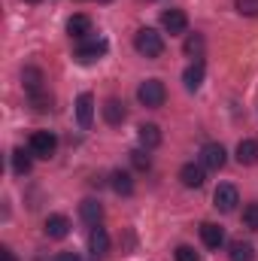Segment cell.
I'll return each instance as SVG.
<instances>
[{
	"mask_svg": "<svg viewBox=\"0 0 258 261\" xmlns=\"http://www.w3.org/2000/svg\"><path fill=\"white\" fill-rule=\"evenodd\" d=\"M234 6H237L240 15H249V18L258 15V0H234Z\"/></svg>",
	"mask_w": 258,
	"mask_h": 261,
	"instance_id": "27",
	"label": "cell"
},
{
	"mask_svg": "<svg viewBox=\"0 0 258 261\" xmlns=\"http://www.w3.org/2000/svg\"><path fill=\"white\" fill-rule=\"evenodd\" d=\"M28 97H31V107H34V110H40V113L52 110V97H49V91H37V94H28Z\"/></svg>",
	"mask_w": 258,
	"mask_h": 261,
	"instance_id": "24",
	"label": "cell"
},
{
	"mask_svg": "<svg viewBox=\"0 0 258 261\" xmlns=\"http://www.w3.org/2000/svg\"><path fill=\"white\" fill-rule=\"evenodd\" d=\"M200 240L207 249H219L225 243V228H219L216 222H203L200 225Z\"/></svg>",
	"mask_w": 258,
	"mask_h": 261,
	"instance_id": "11",
	"label": "cell"
},
{
	"mask_svg": "<svg viewBox=\"0 0 258 261\" xmlns=\"http://www.w3.org/2000/svg\"><path fill=\"white\" fill-rule=\"evenodd\" d=\"M55 149H58V140H55L52 130H34V134H31V155H37V158H52Z\"/></svg>",
	"mask_w": 258,
	"mask_h": 261,
	"instance_id": "4",
	"label": "cell"
},
{
	"mask_svg": "<svg viewBox=\"0 0 258 261\" xmlns=\"http://www.w3.org/2000/svg\"><path fill=\"white\" fill-rule=\"evenodd\" d=\"M55 261H82V258H79L76 252H58V255H55Z\"/></svg>",
	"mask_w": 258,
	"mask_h": 261,
	"instance_id": "29",
	"label": "cell"
},
{
	"mask_svg": "<svg viewBox=\"0 0 258 261\" xmlns=\"http://www.w3.org/2000/svg\"><path fill=\"white\" fill-rule=\"evenodd\" d=\"M237 161H240L243 167L258 164V140H240V143H237Z\"/></svg>",
	"mask_w": 258,
	"mask_h": 261,
	"instance_id": "18",
	"label": "cell"
},
{
	"mask_svg": "<svg viewBox=\"0 0 258 261\" xmlns=\"http://www.w3.org/2000/svg\"><path fill=\"white\" fill-rule=\"evenodd\" d=\"M237 203H240V195H237V189H234V186L222 182V186L216 189V195H213V206H216L219 213H234V210H237Z\"/></svg>",
	"mask_w": 258,
	"mask_h": 261,
	"instance_id": "5",
	"label": "cell"
},
{
	"mask_svg": "<svg viewBox=\"0 0 258 261\" xmlns=\"http://www.w3.org/2000/svg\"><path fill=\"white\" fill-rule=\"evenodd\" d=\"M91 119H94V97L88 91H82L76 97V122H79V128H91Z\"/></svg>",
	"mask_w": 258,
	"mask_h": 261,
	"instance_id": "8",
	"label": "cell"
},
{
	"mask_svg": "<svg viewBox=\"0 0 258 261\" xmlns=\"http://www.w3.org/2000/svg\"><path fill=\"white\" fill-rule=\"evenodd\" d=\"M173 255H176V261H200V255L194 252L192 246H179V249H176Z\"/></svg>",
	"mask_w": 258,
	"mask_h": 261,
	"instance_id": "28",
	"label": "cell"
},
{
	"mask_svg": "<svg viewBox=\"0 0 258 261\" xmlns=\"http://www.w3.org/2000/svg\"><path fill=\"white\" fill-rule=\"evenodd\" d=\"M107 49H110V43H107L104 37H85V40H79V46H76V58H79L82 64H91V61L104 58Z\"/></svg>",
	"mask_w": 258,
	"mask_h": 261,
	"instance_id": "3",
	"label": "cell"
},
{
	"mask_svg": "<svg viewBox=\"0 0 258 261\" xmlns=\"http://www.w3.org/2000/svg\"><path fill=\"white\" fill-rule=\"evenodd\" d=\"M79 216H82V222H85V225H91V228H94V225H100V219H104V206H100L97 200H91V197H88V200H82V203H79Z\"/></svg>",
	"mask_w": 258,
	"mask_h": 261,
	"instance_id": "16",
	"label": "cell"
},
{
	"mask_svg": "<svg viewBox=\"0 0 258 261\" xmlns=\"http://www.w3.org/2000/svg\"><path fill=\"white\" fill-rule=\"evenodd\" d=\"M183 52H186L189 58H197V61H200V55H203V37H200V34H189L186 43H183Z\"/></svg>",
	"mask_w": 258,
	"mask_h": 261,
	"instance_id": "22",
	"label": "cell"
},
{
	"mask_svg": "<svg viewBox=\"0 0 258 261\" xmlns=\"http://www.w3.org/2000/svg\"><path fill=\"white\" fill-rule=\"evenodd\" d=\"M0 261H18V258H15V252H12V249H6V246H3V249H0Z\"/></svg>",
	"mask_w": 258,
	"mask_h": 261,
	"instance_id": "30",
	"label": "cell"
},
{
	"mask_svg": "<svg viewBox=\"0 0 258 261\" xmlns=\"http://www.w3.org/2000/svg\"><path fill=\"white\" fill-rule=\"evenodd\" d=\"M67 234H70V219H67V216L55 213V216L46 219V237H52V240H64Z\"/></svg>",
	"mask_w": 258,
	"mask_h": 261,
	"instance_id": "13",
	"label": "cell"
},
{
	"mask_svg": "<svg viewBox=\"0 0 258 261\" xmlns=\"http://www.w3.org/2000/svg\"><path fill=\"white\" fill-rule=\"evenodd\" d=\"M203 164H183V170H179V182L186 186V189H200L203 186Z\"/></svg>",
	"mask_w": 258,
	"mask_h": 261,
	"instance_id": "12",
	"label": "cell"
},
{
	"mask_svg": "<svg viewBox=\"0 0 258 261\" xmlns=\"http://www.w3.org/2000/svg\"><path fill=\"white\" fill-rule=\"evenodd\" d=\"M12 170H15V176L31 173V155H28L24 149H15V152H12Z\"/></svg>",
	"mask_w": 258,
	"mask_h": 261,
	"instance_id": "23",
	"label": "cell"
},
{
	"mask_svg": "<svg viewBox=\"0 0 258 261\" xmlns=\"http://www.w3.org/2000/svg\"><path fill=\"white\" fill-rule=\"evenodd\" d=\"M243 225L258 231V203H246L243 206Z\"/></svg>",
	"mask_w": 258,
	"mask_h": 261,
	"instance_id": "25",
	"label": "cell"
},
{
	"mask_svg": "<svg viewBox=\"0 0 258 261\" xmlns=\"http://www.w3.org/2000/svg\"><path fill=\"white\" fill-rule=\"evenodd\" d=\"M203 61H194V64L186 67V73H183V85H186V91H197L200 85H203Z\"/></svg>",
	"mask_w": 258,
	"mask_h": 261,
	"instance_id": "17",
	"label": "cell"
},
{
	"mask_svg": "<svg viewBox=\"0 0 258 261\" xmlns=\"http://www.w3.org/2000/svg\"><path fill=\"white\" fill-rule=\"evenodd\" d=\"M225 161H228V155H225V146H222V143H207V146L200 149V164H203L207 170H222Z\"/></svg>",
	"mask_w": 258,
	"mask_h": 261,
	"instance_id": "6",
	"label": "cell"
},
{
	"mask_svg": "<svg viewBox=\"0 0 258 261\" xmlns=\"http://www.w3.org/2000/svg\"><path fill=\"white\" fill-rule=\"evenodd\" d=\"M137 100H140L143 107H149V110L164 107V100H167V88H164V82H161V79H146V82H140V88H137Z\"/></svg>",
	"mask_w": 258,
	"mask_h": 261,
	"instance_id": "2",
	"label": "cell"
},
{
	"mask_svg": "<svg viewBox=\"0 0 258 261\" xmlns=\"http://www.w3.org/2000/svg\"><path fill=\"white\" fill-rule=\"evenodd\" d=\"M24 3H40V0H24Z\"/></svg>",
	"mask_w": 258,
	"mask_h": 261,
	"instance_id": "31",
	"label": "cell"
},
{
	"mask_svg": "<svg viewBox=\"0 0 258 261\" xmlns=\"http://www.w3.org/2000/svg\"><path fill=\"white\" fill-rule=\"evenodd\" d=\"M21 79H24V91L28 94H37V91H46V79H43V73L37 70V67H24V73H21Z\"/></svg>",
	"mask_w": 258,
	"mask_h": 261,
	"instance_id": "20",
	"label": "cell"
},
{
	"mask_svg": "<svg viewBox=\"0 0 258 261\" xmlns=\"http://www.w3.org/2000/svg\"><path fill=\"white\" fill-rule=\"evenodd\" d=\"M131 164H134L137 170H149V167H152V161H149L146 149H134V152H131Z\"/></svg>",
	"mask_w": 258,
	"mask_h": 261,
	"instance_id": "26",
	"label": "cell"
},
{
	"mask_svg": "<svg viewBox=\"0 0 258 261\" xmlns=\"http://www.w3.org/2000/svg\"><path fill=\"white\" fill-rule=\"evenodd\" d=\"M161 28H164L170 37L186 34V31H189V15H186L183 9H167V12H161Z\"/></svg>",
	"mask_w": 258,
	"mask_h": 261,
	"instance_id": "7",
	"label": "cell"
},
{
	"mask_svg": "<svg viewBox=\"0 0 258 261\" xmlns=\"http://www.w3.org/2000/svg\"><path fill=\"white\" fill-rule=\"evenodd\" d=\"M137 140H140V149H158L161 146V128L158 125H140L137 128Z\"/></svg>",
	"mask_w": 258,
	"mask_h": 261,
	"instance_id": "14",
	"label": "cell"
},
{
	"mask_svg": "<svg viewBox=\"0 0 258 261\" xmlns=\"http://www.w3.org/2000/svg\"><path fill=\"white\" fill-rule=\"evenodd\" d=\"M67 34L73 37V40H85V37H91V18L88 15H73L70 21H67Z\"/></svg>",
	"mask_w": 258,
	"mask_h": 261,
	"instance_id": "15",
	"label": "cell"
},
{
	"mask_svg": "<svg viewBox=\"0 0 258 261\" xmlns=\"http://www.w3.org/2000/svg\"><path fill=\"white\" fill-rule=\"evenodd\" d=\"M228 258L231 261H255V246L249 240H234L231 249H228Z\"/></svg>",
	"mask_w": 258,
	"mask_h": 261,
	"instance_id": "19",
	"label": "cell"
},
{
	"mask_svg": "<svg viewBox=\"0 0 258 261\" xmlns=\"http://www.w3.org/2000/svg\"><path fill=\"white\" fill-rule=\"evenodd\" d=\"M100 3H107V0H100Z\"/></svg>",
	"mask_w": 258,
	"mask_h": 261,
	"instance_id": "32",
	"label": "cell"
},
{
	"mask_svg": "<svg viewBox=\"0 0 258 261\" xmlns=\"http://www.w3.org/2000/svg\"><path fill=\"white\" fill-rule=\"evenodd\" d=\"M88 252L94 258H100V255L110 252V234H107V228H100V225L91 228V234H88Z\"/></svg>",
	"mask_w": 258,
	"mask_h": 261,
	"instance_id": "10",
	"label": "cell"
},
{
	"mask_svg": "<svg viewBox=\"0 0 258 261\" xmlns=\"http://www.w3.org/2000/svg\"><path fill=\"white\" fill-rule=\"evenodd\" d=\"M100 113H104V122H107V125H113V128H116V125H122V122L128 119V110H125V103H122L119 97H110V100L100 107Z\"/></svg>",
	"mask_w": 258,
	"mask_h": 261,
	"instance_id": "9",
	"label": "cell"
},
{
	"mask_svg": "<svg viewBox=\"0 0 258 261\" xmlns=\"http://www.w3.org/2000/svg\"><path fill=\"white\" fill-rule=\"evenodd\" d=\"M134 49L143 55V58H158L164 52V37L155 31V28H140L134 34Z\"/></svg>",
	"mask_w": 258,
	"mask_h": 261,
	"instance_id": "1",
	"label": "cell"
},
{
	"mask_svg": "<svg viewBox=\"0 0 258 261\" xmlns=\"http://www.w3.org/2000/svg\"><path fill=\"white\" fill-rule=\"evenodd\" d=\"M110 179H113V192H116V195H122V197L134 195V179H131L128 170H116Z\"/></svg>",
	"mask_w": 258,
	"mask_h": 261,
	"instance_id": "21",
	"label": "cell"
}]
</instances>
